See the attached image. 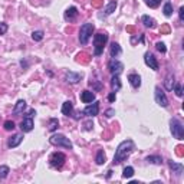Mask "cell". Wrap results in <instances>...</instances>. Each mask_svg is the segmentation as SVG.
Masks as SVG:
<instances>
[{
    "label": "cell",
    "instance_id": "obj_1",
    "mask_svg": "<svg viewBox=\"0 0 184 184\" xmlns=\"http://www.w3.org/2000/svg\"><path fill=\"white\" fill-rule=\"evenodd\" d=\"M134 150V143L131 140H125L116 147L115 155H114V164H119L121 161H124Z\"/></svg>",
    "mask_w": 184,
    "mask_h": 184
},
{
    "label": "cell",
    "instance_id": "obj_2",
    "mask_svg": "<svg viewBox=\"0 0 184 184\" xmlns=\"http://www.w3.org/2000/svg\"><path fill=\"white\" fill-rule=\"evenodd\" d=\"M106 42H108V35L106 33H96L94 36V55L95 56L102 55Z\"/></svg>",
    "mask_w": 184,
    "mask_h": 184
},
{
    "label": "cell",
    "instance_id": "obj_3",
    "mask_svg": "<svg viewBox=\"0 0 184 184\" xmlns=\"http://www.w3.org/2000/svg\"><path fill=\"white\" fill-rule=\"evenodd\" d=\"M94 29H95V26L92 23H84L81 26V30H79V42H81L82 45L88 43L89 38H91L92 33H94Z\"/></svg>",
    "mask_w": 184,
    "mask_h": 184
},
{
    "label": "cell",
    "instance_id": "obj_4",
    "mask_svg": "<svg viewBox=\"0 0 184 184\" xmlns=\"http://www.w3.org/2000/svg\"><path fill=\"white\" fill-rule=\"evenodd\" d=\"M170 130H171V134H173L174 138L184 140V125L177 118H173L170 121Z\"/></svg>",
    "mask_w": 184,
    "mask_h": 184
},
{
    "label": "cell",
    "instance_id": "obj_5",
    "mask_svg": "<svg viewBox=\"0 0 184 184\" xmlns=\"http://www.w3.org/2000/svg\"><path fill=\"white\" fill-rule=\"evenodd\" d=\"M49 143L52 145H56V147H65L68 150L72 148V143L69 141V138H66L65 135H62V134H56V135H52L49 138Z\"/></svg>",
    "mask_w": 184,
    "mask_h": 184
},
{
    "label": "cell",
    "instance_id": "obj_6",
    "mask_svg": "<svg viewBox=\"0 0 184 184\" xmlns=\"http://www.w3.org/2000/svg\"><path fill=\"white\" fill-rule=\"evenodd\" d=\"M49 161H51V165L53 168H62V165L66 161V157H65V154H62V153H53L51 155V158H49Z\"/></svg>",
    "mask_w": 184,
    "mask_h": 184
},
{
    "label": "cell",
    "instance_id": "obj_7",
    "mask_svg": "<svg viewBox=\"0 0 184 184\" xmlns=\"http://www.w3.org/2000/svg\"><path fill=\"white\" fill-rule=\"evenodd\" d=\"M154 96H155V102H157L160 106L165 108V106L168 105L167 96H165V94L163 92V89H161L160 86H155V92H154Z\"/></svg>",
    "mask_w": 184,
    "mask_h": 184
},
{
    "label": "cell",
    "instance_id": "obj_8",
    "mask_svg": "<svg viewBox=\"0 0 184 184\" xmlns=\"http://www.w3.org/2000/svg\"><path fill=\"white\" fill-rule=\"evenodd\" d=\"M108 69H109V72H111L112 75H114V73H118V75H119V73L122 72V69H124V65L119 61H116V59L114 58L112 61H109Z\"/></svg>",
    "mask_w": 184,
    "mask_h": 184
},
{
    "label": "cell",
    "instance_id": "obj_9",
    "mask_svg": "<svg viewBox=\"0 0 184 184\" xmlns=\"http://www.w3.org/2000/svg\"><path fill=\"white\" fill-rule=\"evenodd\" d=\"M144 61H145L147 66H150L153 71H158V62H157V59L154 58V55H153V53L147 52V53L144 55Z\"/></svg>",
    "mask_w": 184,
    "mask_h": 184
},
{
    "label": "cell",
    "instance_id": "obj_10",
    "mask_svg": "<svg viewBox=\"0 0 184 184\" xmlns=\"http://www.w3.org/2000/svg\"><path fill=\"white\" fill-rule=\"evenodd\" d=\"M98 112H99V104L98 102H94L92 105L86 106V108L84 109L81 114H85V115H88V116H95V115H98Z\"/></svg>",
    "mask_w": 184,
    "mask_h": 184
},
{
    "label": "cell",
    "instance_id": "obj_11",
    "mask_svg": "<svg viewBox=\"0 0 184 184\" xmlns=\"http://www.w3.org/2000/svg\"><path fill=\"white\" fill-rule=\"evenodd\" d=\"M65 79L69 84H78L82 79V73H75V72H66L65 73Z\"/></svg>",
    "mask_w": 184,
    "mask_h": 184
},
{
    "label": "cell",
    "instance_id": "obj_12",
    "mask_svg": "<svg viewBox=\"0 0 184 184\" xmlns=\"http://www.w3.org/2000/svg\"><path fill=\"white\" fill-rule=\"evenodd\" d=\"M20 128H22L23 133H29V131H32L33 130V119H32L30 116H26V118L22 121Z\"/></svg>",
    "mask_w": 184,
    "mask_h": 184
},
{
    "label": "cell",
    "instance_id": "obj_13",
    "mask_svg": "<svg viewBox=\"0 0 184 184\" xmlns=\"http://www.w3.org/2000/svg\"><path fill=\"white\" fill-rule=\"evenodd\" d=\"M22 140H23V135H22V134H16V135H13V137L9 138L7 145H9V148H14V147H17L19 144L22 143Z\"/></svg>",
    "mask_w": 184,
    "mask_h": 184
},
{
    "label": "cell",
    "instance_id": "obj_14",
    "mask_svg": "<svg viewBox=\"0 0 184 184\" xmlns=\"http://www.w3.org/2000/svg\"><path fill=\"white\" fill-rule=\"evenodd\" d=\"M62 114H63V115H66V116L73 115V105H72L71 101L63 102V105H62Z\"/></svg>",
    "mask_w": 184,
    "mask_h": 184
},
{
    "label": "cell",
    "instance_id": "obj_15",
    "mask_svg": "<svg viewBox=\"0 0 184 184\" xmlns=\"http://www.w3.org/2000/svg\"><path fill=\"white\" fill-rule=\"evenodd\" d=\"M81 101L85 104L92 102V101H95V94H92L91 91H84L81 94Z\"/></svg>",
    "mask_w": 184,
    "mask_h": 184
},
{
    "label": "cell",
    "instance_id": "obj_16",
    "mask_svg": "<svg viewBox=\"0 0 184 184\" xmlns=\"http://www.w3.org/2000/svg\"><path fill=\"white\" fill-rule=\"evenodd\" d=\"M76 16H78V9H76L75 6H71V7L66 9V12H65V19L66 20H73Z\"/></svg>",
    "mask_w": 184,
    "mask_h": 184
},
{
    "label": "cell",
    "instance_id": "obj_17",
    "mask_svg": "<svg viewBox=\"0 0 184 184\" xmlns=\"http://www.w3.org/2000/svg\"><path fill=\"white\" fill-rule=\"evenodd\" d=\"M76 62L78 63H82V65H88L89 62H91V56L85 52H81V53L76 55Z\"/></svg>",
    "mask_w": 184,
    "mask_h": 184
},
{
    "label": "cell",
    "instance_id": "obj_18",
    "mask_svg": "<svg viewBox=\"0 0 184 184\" xmlns=\"http://www.w3.org/2000/svg\"><path fill=\"white\" fill-rule=\"evenodd\" d=\"M111 88L114 92L119 91L121 89V81H119V75L118 73H114L112 78H111Z\"/></svg>",
    "mask_w": 184,
    "mask_h": 184
},
{
    "label": "cell",
    "instance_id": "obj_19",
    "mask_svg": "<svg viewBox=\"0 0 184 184\" xmlns=\"http://www.w3.org/2000/svg\"><path fill=\"white\" fill-rule=\"evenodd\" d=\"M128 81H130V84L134 88H140L141 86V78H140V75H137V73H130V75H128Z\"/></svg>",
    "mask_w": 184,
    "mask_h": 184
},
{
    "label": "cell",
    "instance_id": "obj_20",
    "mask_svg": "<svg viewBox=\"0 0 184 184\" xmlns=\"http://www.w3.org/2000/svg\"><path fill=\"white\" fill-rule=\"evenodd\" d=\"M168 165H170V168L173 170V173H176V176H181V173H183V170H184L183 164H177V163H174V161H168Z\"/></svg>",
    "mask_w": 184,
    "mask_h": 184
},
{
    "label": "cell",
    "instance_id": "obj_21",
    "mask_svg": "<svg viewBox=\"0 0 184 184\" xmlns=\"http://www.w3.org/2000/svg\"><path fill=\"white\" fill-rule=\"evenodd\" d=\"M24 108H26V102H24L23 99H19L13 108V114L14 115H19V114H22L24 111Z\"/></svg>",
    "mask_w": 184,
    "mask_h": 184
},
{
    "label": "cell",
    "instance_id": "obj_22",
    "mask_svg": "<svg viewBox=\"0 0 184 184\" xmlns=\"http://www.w3.org/2000/svg\"><path fill=\"white\" fill-rule=\"evenodd\" d=\"M145 161L150 164H155V165H161V164H163V158H161L160 155H148V157L145 158Z\"/></svg>",
    "mask_w": 184,
    "mask_h": 184
},
{
    "label": "cell",
    "instance_id": "obj_23",
    "mask_svg": "<svg viewBox=\"0 0 184 184\" xmlns=\"http://www.w3.org/2000/svg\"><path fill=\"white\" fill-rule=\"evenodd\" d=\"M109 53H111V56L112 58H116L118 55H121V48H119L118 43H111V49H109Z\"/></svg>",
    "mask_w": 184,
    "mask_h": 184
},
{
    "label": "cell",
    "instance_id": "obj_24",
    "mask_svg": "<svg viewBox=\"0 0 184 184\" xmlns=\"http://www.w3.org/2000/svg\"><path fill=\"white\" fill-rule=\"evenodd\" d=\"M164 84H165V89H167V91H173L174 84H176V82H174V75L173 73H170V75L165 78V82H164Z\"/></svg>",
    "mask_w": 184,
    "mask_h": 184
},
{
    "label": "cell",
    "instance_id": "obj_25",
    "mask_svg": "<svg viewBox=\"0 0 184 184\" xmlns=\"http://www.w3.org/2000/svg\"><path fill=\"white\" fill-rule=\"evenodd\" d=\"M141 20H143V23H144V26H145V27H154V26H155V20H154L153 17L147 16V14H144Z\"/></svg>",
    "mask_w": 184,
    "mask_h": 184
},
{
    "label": "cell",
    "instance_id": "obj_26",
    "mask_svg": "<svg viewBox=\"0 0 184 184\" xmlns=\"http://www.w3.org/2000/svg\"><path fill=\"white\" fill-rule=\"evenodd\" d=\"M115 9H116V2L115 0H112L111 3L108 4V6L105 7V16H108V14H112L114 12H115Z\"/></svg>",
    "mask_w": 184,
    "mask_h": 184
},
{
    "label": "cell",
    "instance_id": "obj_27",
    "mask_svg": "<svg viewBox=\"0 0 184 184\" xmlns=\"http://www.w3.org/2000/svg\"><path fill=\"white\" fill-rule=\"evenodd\" d=\"M95 161H96V164H98V165H101V164L105 163V153H104L102 150H99V151H98Z\"/></svg>",
    "mask_w": 184,
    "mask_h": 184
},
{
    "label": "cell",
    "instance_id": "obj_28",
    "mask_svg": "<svg viewBox=\"0 0 184 184\" xmlns=\"http://www.w3.org/2000/svg\"><path fill=\"white\" fill-rule=\"evenodd\" d=\"M163 12H164V14L167 17H170L171 14H173V4L170 3V2H167V3L164 4V9H163Z\"/></svg>",
    "mask_w": 184,
    "mask_h": 184
},
{
    "label": "cell",
    "instance_id": "obj_29",
    "mask_svg": "<svg viewBox=\"0 0 184 184\" xmlns=\"http://www.w3.org/2000/svg\"><path fill=\"white\" fill-rule=\"evenodd\" d=\"M58 127H59V121H58V119H56V118H51V119H49V128H48V130L51 131V133L56 130Z\"/></svg>",
    "mask_w": 184,
    "mask_h": 184
},
{
    "label": "cell",
    "instance_id": "obj_30",
    "mask_svg": "<svg viewBox=\"0 0 184 184\" xmlns=\"http://www.w3.org/2000/svg\"><path fill=\"white\" fill-rule=\"evenodd\" d=\"M134 176V168L133 167H125L122 171V177L124 178H131Z\"/></svg>",
    "mask_w": 184,
    "mask_h": 184
},
{
    "label": "cell",
    "instance_id": "obj_31",
    "mask_svg": "<svg viewBox=\"0 0 184 184\" xmlns=\"http://www.w3.org/2000/svg\"><path fill=\"white\" fill-rule=\"evenodd\" d=\"M32 39H33L35 42H41L42 39H43V32L42 30H35L33 33H32Z\"/></svg>",
    "mask_w": 184,
    "mask_h": 184
},
{
    "label": "cell",
    "instance_id": "obj_32",
    "mask_svg": "<svg viewBox=\"0 0 184 184\" xmlns=\"http://www.w3.org/2000/svg\"><path fill=\"white\" fill-rule=\"evenodd\" d=\"M9 173H10V170L7 165H0V178H6Z\"/></svg>",
    "mask_w": 184,
    "mask_h": 184
},
{
    "label": "cell",
    "instance_id": "obj_33",
    "mask_svg": "<svg viewBox=\"0 0 184 184\" xmlns=\"http://www.w3.org/2000/svg\"><path fill=\"white\" fill-rule=\"evenodd\" d=\"M174 92L177 96H183V86L181 84H174Z\"/></svg>",
    "mask_w": 184,
    "mask_h": 184
},
{
    "label": "cell",
    "instance_id": "obj_34",
    "mask_svg": "<svg viewBox=\"0 0 184 184\" xmlns=\"http://www.w3.org/2000/svg\"><path fill=\"white\" fill-rule=\"evenodd\" d=\"M171 32V29H170V24H167V23H164L163 26L160 27V33L161 35H168Z\"/></svg>",
    "mask_w": 184,
    "mask_h": 184
},
{
    "label": "cell",
    "instance_id": "obj_35",
    "mask_svg": "<svg viewBox=\"0 0 184 184\" xmlns=\"http://www.w3.org/2000/svg\"><path fill=\"white\" fill-rule=\"evenodd\" d=\"M155 48H157V51L161 52V53H165V52H167V48H165V45H164L163 42H157Z\"/></svg>",
    "mask_w": 184,
    "mask_h": 184
},
{
    "label": "cell",
    "instance_id": "obj_36",
    "mask_svg": "<svg viewBox=\"0 0 184 184\" xmlns=\"http://www.w3.org/2000/svg\"><path fill=\"white\" fill-rule=\"evenodd\" d=\"M160 3H161V0H148V2H147V6L155 9V7L160 6Z\"/></svg>",
    "mask_w": 184,
    "mask_h": 184
},
{
    "label": "cell",
    "instance_id": "obj_37",
    "mask_svg": "<svg viewBox=\"0 0 184 184\" xmlns=\"http://www.w3.org/2000/svg\"><path fill=\"white\" fill-rule=\"evenodd\" d=\"M4 130H7V131L14 130V122L13 121H6V122H4Z\"/></svg>",
    "mask_w": 184,
    "mask_h": 184
},
{
    "label": "cell",
    "instance_id": "obj_38",
    "mask_svg": "<svg viewBox=\"0 0 184 184\" xmlns=\"http://www.w3.org/2000/svg\"><path fill=\"white\" fill-rule=\"evenodd\" d=\"M89 85L91 86H94V88H95V91H101V88H102V85H101V84H98V82L96 81H89Z\"/></svg>",
    "mask_w": 184,
    "mask_h": 184
},
{
    "label": "cell",
    "instance_id": "obj_39",
    "mask_svg": "<svg viewBox=\"0 0 184 184\" xmlns=\"http://www.w3.org/2000/svg\"><path fill=\"white\" fill-rule=\"evenodd\" d=\"M102 4H104V0H92V7L99 9V7H102Z\"/></svg>",
    "mask_w": 184,
    "mask_h": 184
},
{
    "label": "cell",
    "instance_id": "obj_40",
    "mask_svg": "<svg viewBox=\"0 0 184 184\" xmlns=\"http://www.w3.org/2000/svg\"><path fill=\"white\" fill-rule=\"evenodd\" d=\"M184 147L183 145H177V148H176V154H177L178 157H183L184 155Z\"/></svg>",
    "mask_w": 184,
    "mask_h": 184
},
{
    "label": "cell",
    "instance_id": "obj_41",
    "mask_svg": "<svg viewBox=\"0 0 184 184\" xmlns=\"http://www.w3.org/2000/svg\"><path fill=\"white\" fill-rule=\"evenodd\" d=\"M7 32V24L3 23V22H0V35H4Z\"/></svg>",
    "mask_w": 184,
    "mask_h": 184
},
{
    "label": "cell",
    "instance_id": "obj_42",
    "mask_svg": "<svg viewBox=\"0 0 184 184\" xmlns=\"http://www.w3.org/2000/svg\"><path fill=\"white\" fill-rule=\"evenodd\" d=\"M112 115H115V109L109 108V109H106V111H105V116H106V118H111Z\"/></svg>",
    "mask_w": 184,
    "mask_h": 184
},
{
    "label": "cell",
    "instance_id": "obj_43",
    "mask_svg": "<svg viewBox=\"0 0 184 184\" xmlns=\"http://www.w3.org/2000/svg\"><path fill=\"white\" fill-rule=\"evenodd\" d=\"M115 98H116L115 92H111V94L108 95V101H109V102H114V101H115Z\"/></svg>",
    "mask_w": 184,
    "mask_h": 184
},
{
    "label": "cell",
    "instance_id": "obj_44",
    "mask_svg": "<svg viewBox=\"0 0 184 184\" xmlns=\"http://www.w3.org/2000/svg\"><path fill=\"white\" fill-rule=\"evenodd\" d=\"M178 14H180V20L183 22V20H184V7H183V6L180 7V10H178Z\"/></svg>",
    "mask_w": 184,
    "mask_h": 184
},
{
    "label": "cell",
    "instance_id": "obj_45",
    "mask_svg": "<svg viewBox=\"0 0 184 184\" xmlns=\"http://www.w3.org/2000/svg\"><path fill=\"white\" fill-rule=\"evenodd\" d=\"M84 125H85V130H92V127H94V124H92L91 122V121H88V122H85V124H84Z\"/></svg>",
    "mask_w": 184,
    "mask_h": 184
},
{
    "label": "cell",
    "instance_id": "obj_46",
    "mask_svg": "<svg viewBox=\"0 0 184 184\" xmlns=\"http://www.w3.org/2000/svg\"><path fill=\"white\" fill-rule=\"evenodd\" d=\"M127 32H130V33H134V32H135V29H134V26H127Z\"/></svg>",
    "mask_w": 184,
    "mask_h": 184
},
{
    "label": "cell",
    "instance_id": "obj_47",
    "mask_svg": "<svg viewBox=\"0 0 184 184\" xmlns=\"http://www.w3.org/2000/svg\"><path fill=\"white\" fill-rule=\"evenodd\" d=\"M20 65L23 66V68H26V66H27V63H26V62H23V61H22V62H20Z\"/></svg>",
    "mask_w": 184,
    "mask_h": 184
},
{
    "label": "cell",
    "instance_id": "obj_48",
    "mask_svg": "<svg viewBox=\"0 0 184 184\" xmlns=\"http://www.w3.org/2000/svg\"><path fill=\"white\" fill-rule=\"evenodd\" d=\"M111 176H112V171L109 170V171H108V174H106V177H108V178H109V177H111Z\"/></svg>",
    "mask_w": 184,
    "mask_h": 184
}]
</instances>
